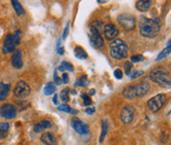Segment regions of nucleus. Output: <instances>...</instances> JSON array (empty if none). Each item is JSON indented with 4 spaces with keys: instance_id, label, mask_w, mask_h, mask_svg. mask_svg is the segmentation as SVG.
<instances>
[{
    "instance_id": "nucleus-1",
    "label": "nucleus",
    "mask_w": 171,
    "mask_h": 145,
    "mask_svg": "<svg viewBox=\"0 0 171 145\" xmlns=\"http://www.w3.org/2000/svg\"><path fill=\"white\" fill-rule=\"evenodd\" d=\"M140 33L145 38H154L160 31V25L158 21L149 19L145 16H141L139 19Z\"/></svg>"
},
{
    "instance_id": "nucleus-2",
    "label": "nucleus",
    "mask_w": 171,
    "mask_h": 145,
    "mask_svg": "<svg viewBox=\"0 0 171 145\" xmlns=\"http://www.w3.org/2000/svg\"><path fill=\"white\" fill-rule=\"evenodd\" d=\"M150 89V86L146 82H140L138 84L130 85L123 89V96L128 100H133L135 98H141L146 96Z\"/></svg>"
},
{
    "instance_id": "nucleus-3",
    "label": "nucleus",
    "mask_w": 171,
    "mask_h": 145,
    "mask_svg": "<svg viewBox=\"0 0 171 145\" xmlns=\"http://www.w3.org/2000/svg\"><path fill=\"white\" fill-rule=\"evenodd\" d=\"M149 78L162 88H170L171 86L170 73L163 66H158L152 69L149 73Z\"/></svg>"
},
{
    "instance_id": "nucleus-4",
    "label": "nucleus",
    "mask_w": 171,
    "mask_h": 145,
    "mask_svg": "<svg viewBox=\"0 0 171 145\" xmlns=\"http://www.w3.org/2000/svg\"><path fill=\"white\" fill-rule=\"evenodd\" d=\"M111 56L116 60H122L128 56L129 48L127 44L123 40L117 39L109 45Z\"/></svg>"
},
{
    "instance_id": "nucleus-5",
    "label": "nucleus",
    "mask_w": 171,
    "mask_h": 145,
    "mask_svg": "<svg viewBox=\"0 0 171 145\" xmlns=\"http://www.w3.org/2000/svg\"><path fill=\"white\" fill-rule=\"evenodd\" d=\"M20 40H21V31L20 30L16 31L15 35L8 34L3 41V46H2L3 53L8 54L10 52L15 51L17 46L20 43Z\"/></svg>"
},
{
    "instance_id": "nucleus-6",
    "label": "nucleus",
    "mask_w": 171,
    "mask_h": 145,
    "mask_svg": "<svg viewBox=\"0 0 171 145\" xmlns=\"http://www.w3.org/2000/svg\"><path fill=\"white\" fill-rule=\"evenodd\" d=\"M117 21L120 26L126 31H133L136 25V19L132 14H121L120 16H118Z\"/></svg>"
},
{
    "instance_id": "nucleus-7",
    "label": "nucleus",
    "mask_w": 171,
    "mask_h": 145,
    "mask_svg": "<svg viewBox=\"0 0 171 145\" xmlns=\"http://www.w3.org/2000/svg\"><path fill=\"white\" fill-rule=\"evenodd\" d=\"M166 100L167 97L165 94H158L154 96L153 98H152L147 102L148 110L152 113H157L164 106V104L166 103Z\"/></svg>"
},
{
    "instance_id": "nucleus-8",
    "label": "nucleus",
    "mask_w": 171,
    "mask_h": 145,
    "mask_svg": "<svg viewBox=\"0 0 171 145\" xmlns=\"http://www.w3.org/2000/svg\"><path fill=\"white\" fill-rule=\"evenodd\" d=\"M89 40L94 48H101L104 46V39L101 36V33L91 25L89 26Z\"/></svg>"
},
{
    "instance_id": "nucleus-9",
    "label": "nucleus",
    "mask_w": 171,
    "mask_h": 145,
    "mask_svg": "<svg viewBox=\"0 0 171 145\" xmlns=\"http://www.w3.org/2000/svg\"><path fill=\"white\" fill-rule=\"evenodd\" d=\"M31 93V88L25 81H19L14 87L13 94L17 99H25Z\"/></svg>"
},
{
    "instance_id": "nucleus-10",
    "label": "nucleus",
    "mask_w": 171,
    "mask_h": 145,
    "mask_svg": "<svg viewBox=\"0 0 171 145\" xmlns=\"http://www.w3.org/2000/svg\"><path fill=\"white\" fill-rule=\"evenodd\" d=\"M135 114V110L133 106H131V105L125 106L122 109L121 114H120L121 121L124 124H130L134 121Z\"/></svg>"
},
{
    "instance_id": "nucleus-11",
    "label": "nucleus",
    "mask_w": 171,
    "mask_h": 145,
    "mask_svg": "<svg viewBox=\"0 0 171 145\" xmlns=\"http://www.w3.org/2000/svg\"><path fill=\"white\" fill-rule=\"evenodd\" d=\"M17 115V109L12 104H4L0 108V116L5 120H12Z\"/></svg>"
},
{
    "instance_id": "nucleus-12",
    "label": "nucleus",
    "mask_w": 171,
    "mask_h": 145,
    "mask_svg": "<svg viewBox=\"0 0 171 145\" xmlns=\"http://www.w3.org/2000/svg\"><path fill=\"white\" fill-rule=\"evenodd\" d=\"M71 126L77 133L81 135L87 134L89 132V126H88L85 122L77 119V117H72L71 119Z\"/></svg>"
},
{
    "instance_id": "nucleus-13",
    "label": "nucleus",
    "mask_w": 171,
    "mask_h": 145,
    "mask_svg": "<svg viewBox=\"0 0 171 145\" xmlns=\"http://www.w3.org/2000/svg\"><path fill=\"white\" fill-rule=\"evenodd\" d=\"M103 32H104L105 39L107 40H112L117 38L118 35H119L118 27L116 26L115 24H112V23H109L106 26H104Z\"/></svg>"
},
{
    "instance_id": "nucleus-14",
    "label": "nucleus",
    "mask_w": 171,
    "mask_h": 145,
    "mask_svg": "<svg viewBox=\"0 0 171 145\" xmlns=\"http://www.w3.org/2000/svg\"><path fill=\"white\" fill-rule=\"evenodd\" d=\"M11 63L13 67L16 69H21L23 67V59H22V51L16 50L13 51V54L11 56Z\"/></svg>"
},
{
    "instance_id": "nucleus-15",
    "label": "nucleus",
    "mask_w": 171,
    "mask_h": 145,
    "mask_svg": "<svg viewBox=\"0 0 171 145\" xmlns=\"http://www.w3.org/2000/svg\"><path fill=\"white\" fill-rule=\"evenodd\" d=\"M41 140L46 145H57V138L52 132H45L41 136Z\"/></svg>"
},
{
    "instance_id": "nucleus-16",
    "label": "nucleus",
    "mask_w": 171,
    "mask_h": 145,
    "mask_svg": "<svg viewBox=\"0 0 171 145\" xmlns=\"http://www.w3.org/2000/svg\"><path fill=\"white\" fill-rule=\"evenodd\" d=\"M152 6V1H147V0H140L135 2V8L141 12H146L150 9Z\"/></svg>"
},
{
    "instance_id": "nucleus-17",
    "label": "nucleus",
    "mask_w": 171,
    "mask_h": 145,
    "mask_svg": "<svg viewBox=\"0 0 171 145\" xmlns=\"http://www.w3.org/2000/svg\"><path fill=\"white\" fill-rule=\"evenodd\" d=\"M51 126H52V122L50 121L44 120V121H39L37 124H35V126H34V131L38 133V132H41V131L44 130V129L50 128Z\"/></svg>"
},
{
    "instance_id": "nucleus-18",
    "label": "nucleus",
    "mask_w": 171,
    "mask_h": 145,
    "mask_svg": "<svg viewBox=\"0 0 171 145\" xmlns=\"http://www.w3.org/2000/svg\"><path fill=\"white\" fill-rule=\"evenodd\" d=\"M11 85L6 84V83H0V102L4 101L9 94Z\"/></svg>"
},
{
    "instance_id": "nucleus-19",
    "label": "nucleus",
    "mask_w": 171,
    "mask_h": 145,
    "mask_svg": "<svg viewBox=\"0 0 171 145\" xmlns=\"http://www.w3.org/2000/svg\"><path fill=\"white\" fill-rule=\"evenodd\" d=\"M10 124L9 122H0V139H4L9 134Z\"/></svg>"
},
{
    "instance_id": "nucleus-20",
    "label": "nucleus",
    "mask_w": 171,
    "mask_h": 145,
    "mask_svg": "<svg viewBox=\"0 0 171 145\" xmlns=\"http://www.w3.org/2000/svg\"><path fill=\"white\" fill-rule=\"evenodd\" d=\"M74 55L75 57L78 59H86L88 57L87 52L84 51V48L81 46H76L74 48Z\"/></svg>"
},
{
    "instance_id": "nucleus-21",
    "label": "nucleus",
    "mask_w": 171,
    "mask_h": 145,
    "mask_svg": "<svg viewBox=\"0 0 171 145\" xmlns=\"http://www.w3.org/2000/svg\"><path fill=\"white\" fill-rule=\"evenodd\" d=\"M11 3H12L13 7H14L17 16H21V15H23V14H25V10L23 8V6L21 5V3H20L19 1H17V0H12Z\"/></svg>"
},
{
    "instance_id": "nucleus-22",
    "label": "nucleus",
    "mask_w": 171,
    "mask_h": 145,
    "mask_svg": "<svg viewBox=\"0 0 171 145\" xmlns=\"http://www.w3.org/2000/svg\"><path fill=\"white\" fill-rule=\"evenodd\" d=\"M56 90H57V87H56V85H54V83L49 82L44 89V94L46 96H50V95H52L56 92Z\"/></svg>"
},
{
    "instance_id": "nucleus-23",
    "label": "nucleus",
    "mask_w": 171,
    "mask_h": 145,
    "mask_svg": "<svg viewBox=\"0 0 171 145\" xmlns=\"http://www.w3.org/2000/svg\"><path fill=\"white\" fill-rule=\"evenodd\" d=\"M170 51H171V46H170V40H168V46L164 48V50L157 55V57H156V60L157 61H159V60H161V59H163V58H165V57H167L168 55L170 54Z\"/></svg>"
},
{
    "instance_id": "nucleus-24",
    "label": "nucleus",
    "mask_w": 171,
    "mask_h": 145,
    "mask_svg": "<svg viewBox=\"0 0 171 145\" xmlns=\"http://www.w3.org/2000/svg\"><path fill=\"white\" fill-rule=\"evenodd\" d=\"M88 84H89V80H88L86 75H82L80 78H78L75 82V86L76 87H86Z\"/></svg>"
},
{
    "instance_id": "nucleus-25",
    "label": "nucleus",
    "mask_w": 171,
    "mask_h": 145,
    "mask_svg": "<svg viewBox=\"0 0 171 145\" xmlns=\"http://www.w3.org/2000/svg\"><path fill=\"white\" fill-rule=\"evenodd\" d=\"M107 130H108V121L107 120H104L103 121H102V131H101V135H100V143L103 142L104 138L107 134Z\"/></svg>"
},
{
    "instance_id": "nucleus-26",
    "label": "nucleus",
    "mask_w": 171,
    "mask_h": 145,
    "mask_svg": "<svg viewBox=\"0 0 171 145\" xmlns=\"http://www.w3.org/2000/svg\"><path fill=\"white\" fill-rule=\"evenodd\" d=\"M58 69L59 71H73V65L69 63V62L63 61L61 62V64L58 66Z\"/></svg>"
},
{
    "instance_id": "nucleus-27",
    "label": "nucleus",
    "mask_w": 171,
    "mask_h": 145,
    "mask_svg": "<svg viewBox=\"0 0 171 145\" xmlns=\"http://www.w3.org/2000/svg\"><path fill=\"white\" fill-rule=\"evenodd\" d=\"M69 92H70V89L68 88V87L64 88L63 90H61V92L59 94V97H60L61 101H63L65 103L69 101Z\"/></svg>"
},
{
    "instance_id": "nucleus-28",
    "label": "nucleus",
    "mask_w": 171,
    "mask_h": 145,
    "mask_svg": "<svg viewBox=\"0 0 171 145\" xmlns=\"http://www.w3.org/2000/svg\"><path fill=\"white\" fill-rule=\"evenodd\" d=\"M81 98H82V100H83V105L85 107L89 108V106L92 104V100L90 98V96L88 95V93H82L81 94Z\"/></svg>"
},
{
    "instance_id": "nucleus-29",
    "label": "nucleus",
    "mask_w": 171,
    "mask_h": 145,
    "mask_svg": "<svg viewBox=\"0 0 171 145\" xmlns=\"http://www.w3.org/2000/svg\"><path fill=\"white\" fill-rule=\"evenodd\" d=\"M131 61L132 63H138V62H141L143 60V55L142 54H135V55H132L131 56Z\"/></svg>"
},
{
    "instance_id": "nucleus-30",
    "label": "nucleus",
    "mask_w": 171,
    "mask_h": 145,
    "mask_svg": "<svg viewBox=\"0 0 171 145\" xmlns=\"http://www.w3.org/2000/svg\"><path fill=\"white\" fill-rule=\"evenodd\" d=\"M58 110H60V112H64V113H72L71 107L66 105V104H64V105H60L59 107H58Z\"/></svg>"
},
{
    "instance_id": "nucleus-31",
    "label": "nucleus",
    "mask_w": 171,
    "mask_h": 145,
    "mask_svg": "<svg viewBox=\"0 0 171 145\" xmlns=\"http://www.w3.org/2000/svg\"><path fill=\"white\" fill-rule=\"evenodd\" d=\"M125 72L127 75H130L131 74V71H132V69H133V63L132 62H130V61H126L125 62Z\"/></svg>"
},
{
    "instance_id": "nucleus-32",
    "label": "nucleus",
    "mask_w": 171,
    "mask_h": 145,
    "mask_svg": "<svg viewBox=\"0 0 171 145\" xmlns=\"http://www.w3.org/2000/svg\"><path fill=\"white\" fill-rule=\"evenodd\" d=\"M145 74V71L143 70H136L135 72H133L132 74H130L131 75V78L132 79H135V78H138V77H141V75Z\"/></svg>"
},
{
    "instance_id": "nucleus-33",
    "label": "nucleus",
    "mask_w": 171,
    "mask_h": 145,
    "mask_svg": "<svg viewBox=\"0 0 171 145\" xmlns=\"http://www.w3.org/2000/svg\"><path fill=\"white\" fill-rule=\"evenodd\" d=\"M53 80H54V85H60V84H63V80H61V78H59L58 76V74H57V70L54 71Z\"/></svg>"
},
{
    "instance_id": "nucleus-34",
    "label": "nucleus",
    "mask_w": 171,
    "mask_h": 145,
    "mask_svg": "<svg viewBox=\"0 0 171 145\" xmlns=\"http://www.w3.org/2000/svg\"><path fill=\"white\" fill-rule=\"evenodd\" d=\"M114 75H115V77L117 78V79H122L123 78V71L121 70L120 68H118V69H116V70L114 71Z\"/></svg>"
},
{
    "instance_id": "nucleus-35",
    "label": "nucleus",
    "mask_w": 171,
    "mask_h": 145,
    "mask_svg": "<svg viewBox=\"0 0 171 145\" xmlns=\"http://www.w3.org/2000/svg\"><path fill=\"white\" fill-rule=\"evenodd\" d=\"M61 80H63V83H64V84H67V83L69 82V77H68V74L66 72L63 73V77H61Z\"/></svg>"
},
{
    "instance_id": "nucleus-36",
    "label": "nucleus",
    "mask_w": 171,
    "mask_h": 145,
    "mask_svg": "<svg viewBox=\"0 0 171 145\" xmlns=\"http://www.w3.org/2000/svg\"><path fill=\"white\" fill-rule=\"evenodd\" d=\"M161 142L162 143H167V141L169 140V135L166 134V133H162L161 134Z\"/></svg>"
},
{
    "instance_id": "nucleus-37",
    "label": "nucleus",
    "mask_w": 171,
    "mask_h": 145,
    "mask_svg": "<svg viewBox=\"0 0 171 145\" xmlns=\"http://www.w3.org/2000/svg\"><path fill=\"white\" fill-rule=\"evenodd\" d=\"M68 32H69V24H67L66 27H65V29L63 31V39L65 40L67 38V35H68Z\"/></svg>"
},
{
    "instance_id": "nucleus-38",
    "label": "nucleus",
    "mask_w": 171,
    "mask_h": 145,
    "mask_svg": "<svg viewBox=\"0 0 171 145\" xmlns=\"http://www.w3.org/2000/svg\"><path fill=\"white\" fill-rule=\"evenodd\" d=\"M95 108H87L86 110H85V113L86 114H88V115H93L94 113H95Z\"/></svg>"
},
{
    "instance_id": "nucleus-39",
    "label": "nucleus",
    "mask_w": 171,
    "mask_h": 145,
    "mask_svg": "<svg viewBox=\"0 0 171 145\" xmlns=\"http://www.w3.org/2000/svg\"><path fill=\"white\" fill-rule=\"evenodd\" d=\"M58 96L57 94H54V96H53V99H52V102H53L54 105H58Z\"/></svg>"
},
{
    "instance_id": "nucleus-40",
    "label": "nucleus",
    "mask_w": 171,
    "mask_h": 145,
    "mask_svg": "<svg viewBox=\"0 0 171 145\" xmlns=\"http://www.w3.org/2000/svg\"><path fill=\"white\" fill-rule=\"evenodd\" d=\"M58 54H63L64 53V47H58Z\"/></svg>"
},
{
    "instance_id": "nucleus-41",
    "label": "nucleus",
    "mask_w": 171,
    "mask_h": 145,
    "mask_svg": "<svg viewBox=\"0 0 171 145\" xmlns=\"http://www.w3.org/2000/svg\"><path fill=\"white\" fill-rule=\"evenodd\" d=\"M89 94H90V95H94V94H95V90H94V89H91L90 91H89Z\"/></svg>"
},
{
    "instance_id": "nucleus-42",
    "label": "nucleus",
    "mask_w": 171,
    "mask_h": 145,
    "mask_svg": "<svg viewBox=\"0 0 171 145\" xmlns=\"http://www.w3.org/2000/svg\"><path fill=\"white\" fill-rule=\"evenodd\" d=\"M97 2L98 3H106L107 1H101V0H97Z\"/></svg>"
}]
</instances>
